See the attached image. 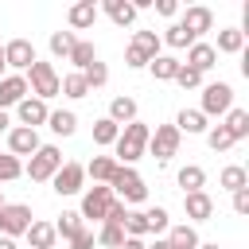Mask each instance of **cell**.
<instances>
[{
  "instance_id": "7",
  "label": "cell",
  "mask_w": 249,
  "mask_h": 249,
  "mask_svg": "<svg viewBox=\"0 0 249 249\" xmlns=\"http://www.w3.org/2000/svg\"><path fill=\"white\" fill-rule=\"evenodd\" d=\"M27 226H31V206H23V202H4L0 206V233L4 237L27 233Z\"/></svg>"
},
{
  "instance_id": "26",
  "label": "cell",
  "mask_w": 249,
  "mask_h": 249,
  "mask_svg": "<svg viewBox=\"0 0 249 249\" xmlns=\"http://www.w3.org/2000/svg\"><path fill=\"white\" fill-rule=\"evenodd\" d=\"M175 128H179V136H183V132H206V117H202L198 109H179Z\"/></svg>"
},
{
  "instance_id": "53",
  "label": "cell",
  "mask_w": 249,
  "mask_h": 249,
  "mask_svg": "<svg viewBox=\"0 0 249 249\" xmlns=\"http://www.w3.org/2000/svg\"><path fill=\"white\" fill-rule=\"evenodd\" d=\"M0 206H4V195H0Z\"/></svg>"
},
{
  "instance_id": "20",
  "label": "cell",
  "mask_w": 249,
  "mask_h": 249,
  "mask_svg": "<svg viewBox=\"0 0 249 249\" xmlns=\"http://www.w3.org/2000/svg\"><path fill=\"white\" fill-rule=\"evenodd\" d=\"M117 167H121V163H117L113 156H93L89 167H86V175H93V183H105V187H109V179L117 175Z\"/></svg>"
},
{
  "instance_id": "35",
  "label": "cell",
  "mask_w": 249,
  "mask_h": 249,
  "mask_svg": "<svg viewBox=\"0 0 249 249\" xmlns=\"http://www.w3.org/2000/svg\"><path fill=\"white\" fill-rule=\"evenodd\" d=\"M78 74L86 78V86H89V89H97V86H105V82H109L105 62H89V66H86V70H78Z\"/></svg>"
},
{
  "instance_id": "38",
  "label": "cell",
  "mask_w": 249,
  "mask_h": 249,
  "mask_svg": "<svg viewBox=\"0 0 249 249\" xmlns=\"http://www.w3.org/2000/svg\"><path fill=\"white\" fill-rule=\"evenodd\" d=\"M23 175V163L12 156V152H4L0 156V183H12V179H19Z\"/></svg>"
},
{
  "instance_id": "12",
  "label": "cell",
  "mask_w": 249,
  "mask_h": 249,
  "mask_svg": "<svg viewBox=\"0 0 249 249\" xmlns=\"http://www.w3.org/2000/svg\"><path fill=\"white\" fill-rule=\"evenodd\" d=\"M8 152L19 160V156H35L39 152V132L35 128H8Z\"/></svg>"
},
{
  "instance_id": "8",
  "label": "cell",
  "mask_w": 249,
  "mask_h": 249,
  "mask_svg": "<svg viewBox=\"0 0 249 249\" xmlns=\"http://www.w3.org/2000/svg\"><path fill=\"white\" fill-rule=\"evenodd\" d=\"M148 148H152V156H156L160 163H167V160L179 152V128H175V124H156V132L148 136Z\"/></svg>"
},
{
  "instance_id": "45",
  "label": "cell",
  "mask_w": 249,
  "mask_h": 249,
  "mask_svg": "<svg viewBox=\"0 0 249 249\" xmlns=\"http://www.w3.org/2000/svg\"><path fill=\"white\" fill-rule=\"evenodd\" d=\"M233 210L237 214H249V191H233Z\"/></svg>"
},
{
  "instance_id": "50",
  "label": "cell",
  "mask_w": 249,
  "mask_h": 249,
  "mask_svg": "<svg viewBox=\"0 0 249 249\" xmlns=\"http://www.w3.org/2000/svg\"><path fill=\"white\" fill-rule=\"evenodd\" d=\"M0 249H16V241L12 237H0Z\"/></svg>"
},
{
  "instance_id": "19",
  "label": "cell",
  "mask_w": 249,
  "mask_h": 249,
  "mask_svg": "<svg viewBox=\"0 0 249 249\" xmlns=\"http://www.w3.org/2000/svg\"><path fill=\"white\" fill-rule=\"evenodd\" d=\"M109 121H113L117 128L132 124V121H136V101H132V97H113V105H109Z\"/></svg>"
},
{
  "instance_id": "34",
  "label": "cell",
  "mask_w": 249,
  "mask_h": 249,
  "mask_svg": "<svg viewBox=\"0 0 249 249\" xmlns=\"http://www.w3.org/2000/svg\"><path fill=\"white\" fill-rule=\"evenodd\" d=\"M74 43H78V35H74V31H54V35H51V51H54V54H62V58H70Z\"/></svg>"
},
{
  "instance_id": "43",
  "label": "cell",
  "mask_w": 249,
  "mask_h": 249,
  "mask_svg": "<svg viewBox=\"0 0 249 249\" xmlns=\"http://www.w3.org/2000/svg\"><path fill=\"white\" fill-rule=\"evenodd\" d=\"M163 39H167L171 47H191V43H195V39H191V35H187L179 23H175V27H167V35H163Z\"/></svg>"
},
{
  "instance_id": "17",
  "label": "cell",
  "mask_w": 249,
  "mask_h": 249,
  "mask_svg": "<svg viewBox=\"0 0 249 249\" xmlns=\"http://www.w3.org/2000/svg\"><path fill=\"white\" fill-rule=\"evenodd\" d=\"M47 117H51L47 101H39V97H23V101H19V121H23V128H35V124H43Z\"/></svg>"
},
{
  "instance_id": "13",
  "label": "cell",
  "mask_w": 249,
  "mask_h": 249,
  "mask_svg": "<svg viewBox=\"0 0 249 249\" xmlns=\"http://www.w3.org/2000/svg\"><path fill=\"white\" fill-rule=\"evenodd\" d=\"M210 23H214V12H210V8H202V4H195V8H187V12H183V23H179V27H183L191 39H198L202 31H210Z\"/></svg>"
},
{
  "instance_id": "25",
  "label": "cell",
  "mask_w": 249,
  "mask_h": 249,
  "mask_svg": "<svg viewBox=\"0 0 249 249\" xmlns=\"http://www.w3.org/2000/svg\"><path fill=\"white\" fill-rule=\"evenodd\" d=\"M152 78L156 82H175V70H179V58H171V54H156L152 62Z\"/></svg>"
},
{
  "instance_id": "24",
  "label": "cell",
  "mask_w": 249,
  "mask_h": 249,
  "mask_svg": "<svg viewBox=\"0 0 249 249\" xmlns=\"http://www.w3.org/2000/svg\"><path fill=\"white\" fill-rule=\"evenodd\" d=\"M27 237H31V249H51L58 233H54L51 222H31V226H27Z\"/></svg>"
},
{
  "instance_id": "46",
  "label": "cell",
  "mask_w": 249,
  "mask_h": 249,
  "mask_svg": "<svg viewBox=\"0 0 249 249\" xmlns=\"http://www.w3.org/2000/svg\"><path fill=\"white\" fill-rule=\"evenodd\" d=\"M156 12H160V16H175V0H160Z\"/></svg>"
},
{
  "instance_id": "6",
  "label": "cell",
  "mask_w": 249,
  "mask_h": 249,
  "mask_svg": "<svg viewBox=\"0 0 249 249\" xmlns=\"http://www.w3.org/2000/svg\"><path fill=\"white\" fill-rule=\"evenodd\" d=\"M113 202H117V195L101 183V187H89V191H86V198H82V210H78V214H82V218H93V222H105V214H109V206H113Z\"/></svg>"
},
{
  "instance_id": "11",
  "label": "cell",
  "mask_w": 249,
  "mask_h": 249,
  "mask_svg": "<svg viewBox=\"0 0 249 249\" xmlns=\"http://www.w3.org/2000/svg\"><path fill=\"white\" fill-rule=\"evenodd\" d=\"M31 62H35V47H31V39H12V43H4V66L31 70Z\"/></svg>"
},
{
  "instance_id": "9",
  "label": "cell",
  "mask_w": 249,
  "mask_h": 249,
  "mask_svg": "<svg viewBox=\"0 0 249 249\" xmlns=\"http://www.w3.org/2000/svg\"><path fill=\"white\" fill-rule=\"evenodd\" d=\"M230 105H233V86L230 82H210L206 89H202V117L206 113H230Z\"/></svg>"
},
{
  "instance_id": "44",
  "label": "cell",
  "mask_w": 249,
  "mask_h": 249,
  "mask_svg": "<svg viewBox=\"0 0 249 249\" xmlns=\"http://www.w3.org/2000/svg\"><path fill=\"white\" fill-rule=\"evenodd\" d=\"M93 241H97V237H93L89 230H82V233L70 237V249H93Z\"/></svg>"
},
{
  "instance_id": "10",
  "label": "cell",
  "mask_w": 249,
  "mask_h": 249,
  "mask_svg": "<svg viewBox=\"0 0 249 249\" xmlns=\"http://www.w3.org/2000/svg\"><path fill=\"white\" fill-rule=\"evenodd\" d=\"M51 179H54V191H58V195H78V191H82V179H86V167L74 163V160H66Z\"/></svg>"
},
{
  "instance_id": "40",
  "label": "cell",
  "mask_w": 249,
  "mask_h": 249,
  "mask_svg": "<svg viewBox=\"0 0 249 249\" xmlns=\"http://www.w3.org/2000/svg\"><path fill=\"white\" fill-rule=\"evenodd\" d=\"M206 140H210V148H214V152H226V148H233V136H230L222 124H214V128L206 132Z\"/></svg>"
},
{
  "instance_id": "31",
  "label": "cell",
  "mask_w": 249,
  "mask_h": 249,
  "mask_svg": "<svg viewBox=\"0 0 249 249\" xmlns=\"http://www.w3.org/2000/svg\"><path fill=\"white\" fill-rule=\"evenodd\" d=\"M70 62H74L78 70H86L89 62H97V51H93V43L78 39V43H74V51H70Z\"/></svg>"
},
{
  "instance_id": "37",
  "label": "cell",
  "mask_w": 249,
  "mask_h": 249,
  "mask_svg": "<svg viewBox=\"0 0 249 249\" xmlns=\"http://www.w3.org/2000/svg\"><path fill=\"white\" fill-rule=\"evenodd\" d=\"M245 183H249L245 167H237V163H233V167H226V171H222V187H226V191H245Z\"/></svg>"
},
{
  "instance_id": "14",
  "label": "cell",
  "mask_w": 249,
  "mask_h": 249,
  "mask_svg": "<svg viewBox=\"0 0 249 249\" xmlns=\"http://www.w3.org/2000/svg\"><path fill=\"white\" fill-rule=\"evenodd\" d=\"M183 210H187V218L206 222V218L214 214V198H210L206 191H191V195H183Z\"/></svg>"
},
{
  "instance_id": "51",
  "label": "cell",
  "mask_w": 249,
  "mask_h": 249,
  "mask_svg": "<svg viewBox=\"0 0 249 249\" xmlns=\"http://www.w3.org/2000/svg\"><path fill=\"white\" fill-rule=\"evenodd\" d=\"M0 78H4V43H0Z\"/></svg>"
},
{
  "instance_id": "30",
  "label": "cell",
  "mask_w": 249,
  "mask_h": 249,
  "mask_svg": "<svg viewBox=\"0 0 249 249\" xmlns=\"http://www.w3.org/2000/svg\"><path fill=\"white\" fill-rule=\"evenodd\" d=\"M202 183H206V171H202V167L187 163V167L179 171V187H183V195H191V191H202Z\"/></svg>"
},
{
  "instance_id": "28",
  "label": "cell",
  "mask_w": 249,
  "mask_h": 249,
  "mask_svg": "<svg viewBox=\"0 0 249 249\" xmlns=\"http://www.w3.org/2000/svg\"><path fill=\"white\" fill-rule=\"evenodd\" d=\"M167 245H171V249H198L202 241H198L195 226H175V230L167 233Z\"/></svg>"
},
{
  "instance_id": "32",
  "label": "cell",
  "mask_w": 249,
  "mask_h": 249,
  "mask_svg": "<svg viewBox=\"0 0 249 249\" xmlns=\"http://www.w3.org/2000/svg\"><path fill=\"white\" fill-rule=\"evenodd\" d=\"M58 93H66V97H86V93H89V86H86V78L74 70V74H66V78L58 82Z\"/></svg>"
},
{
  "instance_id": "3",
  "label": "cell",
  "mask_w": 249,
  "mask_h": 249,
  "mask_svg": "<svg viewBox=\"0 0 249 249\" xmlns=\"http://www.w3.org/2000/svg\"><path fill=\"white\" fill-rule=\"evenodd\" d=\"M109 191L124 202H144L148 198V187H144L140 171H132V167H117V175L109 179Z\"/></svg>"
},
{
  "instance_id": "18",
  "label": "cell",
  "mask_w": 249,
  "mask_h": 249,
  "mask_svg": "<svg viewBox=\"0 0 249 249\" xmlns=\"http://www.w3.org/2000/svg\"><path fill=\"white\" fill-rule=\"evenodd\" d=\"M214 58H218V54H214V47H210V43H191V51H187V66H191V70H198V74H202V70H210V66H214Z\"/></svg>"
},
{
  "instance_id": "15",
  "label": "cell",
  "mask_w": 249,
  "mask_h": 249,
  "mask_svg": "<svg viewBox=\"0 0 249 249\" xmlns=\"http://www.w3.org/2000/svg\"><path fill=\"white\" fill-rule=\"evenodd\" d=\"M23 97H27V82H23L19 74H4V78H0V109L19 105Z\"/></svg>"
},
{
  "instance_id": "29",
  "label": "cell",
  "mask_w": 249,
  "mask_h": 249,
  "mask_svg": "<svg viewBox=\"0 0 249 249\" xmlns=\"http://www.w3.org/2000/svg\"><path fill=\"white\" fill-rule=\"evenodd\" d=\"M47 121H51V132H54V136H70V132L78 128V117H74L70 109H54Z\"/></svg>"
},
{
  "instance_id": "4",
  "label": "cell",
  "mask_w": 249,
  "mask_h": 249,
  "mask_svg": "<svg viewBox=\"0 0 249 249\" xmlns=\"http://www.w3.org/2000/svg\"><path fill=\"white\" fill-rule=\"evenodd\" d=\"M27 86H31V93L39 97V101H47V97H54L58 93V74H54V66L51 62H31V70H27V78H23Z\"/></svg>"
},
{
  "instance_id": "47",
  "label": "cell",
  "mask_w": 249,
  "mask_h": 249,
  "mask_svg": "<svg viewBox=\"0 0 249 249\" xmlns=\"http://www.w3.org/2000/svg\"><path fill=\"white\" fill-rule=\"evenodd\" d=\"M121 249H148V245H144L140 237H124V241H121Z\"/></svg>"
},
{
  "instance_id": "42",
  "label": "cell",
  "mask_w": 249,
  "mask_h": 249,
  "mask_svg": "<svg viewBox=\"0 0 249 249\" xmlns=\"http://www.w3.org/2000/svg\"><path fill=\"white\" fill-rule=\"evenodd\" d=\"M124 233H128V237H144V233H148L144 214H132V210H128V218H124Z\"/></svg>"
},
{
  "instance_id": "23",
  "label": "cell",
  "mask_w": 249,
  "mask_h": 249,
  "mask_svg": "<svg viewBox=\"0 0 249 249\" xmlns=\"http://www.w3.org/2000/svg\"><path fill=\"white\" fill-rule=\"evenodd\" d=\"M222 128L233 136V144H237V140H245V136H249V113H245V109H230Z\"/></svg>"
},
{
  "instance_id": "27",
  "label": "cell",
  "mask_w": 249,
  "mask_h": 249,
  "mask_svg": "<svg viewBox=\"0 0 249 249\" xmlns=\"http://www.w3.org/2000/svg\"><path fill=\"white\" fill-rule=\"evenodd\" d=\"M82 230H86V222H82V214H78V210H62V214H58V222H54V233H62L66 241H70L74 233H82Z\"/></svg>"
},
{
  "instance_id": "36",
  "label": "cell",
  "mask_w": 249,
  "mask_h": 249,
  "mask_svg": "<svg viewBox=\"0 0 249 249\" xmlns=\"http://www.w3.org/2000/svg\"><path fill=\"white\" fill-rule=\"evenodd\" d=\"M117 136H121V128H117V124H113V121H109V117H105V121H97V124H93V144H101V148H105V144H113V140H117Z\"/></svg>"
},
{
  "instance_id": "22",
  "label": "cell",
  "mask_w": 249,
  "mask_h": 249,
  "mask_svg": "<svg viewBox=\"0 0 249 249\" xmlns=\"http://www.w3.org/2000/svg\"><path fill=\"white\" fill-rule=\"evenodd\" d=\"M245 47V31L241 27H226V31H218V47H214V54L222 51V54H237Z\"/></svg>"
},
{
  "instance_id": "49",
  "label": "cell",
  "mask_w": 249,
  "mask_h": 249,
  "mask_svg": "<svg viewBox=\"0 0 249 249\" xmlns=\"http://www.w3.org/2000/svg\"><path fill=\"white\" fill-rule=\"evenodd\" d=\"M148 249H171V245H167V237H160V241H156V245H148Z\"/></svg>"
},
{
  "instance_id": "1",
  "label": "cell",
  "mask_w": 249,
  "mask_h": 249,
  "mask_svg": "<svg viewBox=\"0 0 249 249\" xmlns=\"http://www.w3.org/2000/svg\"><path fill=\"white\" fill-rule=\"evenodd\" d=\"M148 136H152V128L144 124V121H132V124H124L121 128V136L113 140V148H117V163L121 167H128V163H136L140 156H144V148H148Z\"/></svg>"
},
{
  "instance_id": "21",
  "label": "cell",
  "mask_w": 249,
  "mask_h": 249,
  "mask_svg": "<svg viewBox=\"0 0 249 249\" xmlns=\"http://www.w3.org/2000/svg\"><path fill=\"white\" fill-rule=\"evenodd\" d=\"M105 12H109V19L117 27H128L136 19V4H128V0H105Z\"/></svg>"
},
{
  "instance_id": "5",
  "label": "cell",
  "mask_w": 249,
  "mask_h": 249,
  "mask_svg": "<svg viewBox=\"0 0 249 249\" xmlns=\"http://www.w3.org/2000/svg\"><path fill=\"white\" fill-rule=\"evenodd\" d=\"M58 167H62V152H58L54 144H39V152H35L31 163H27V175H31V183H43V179H51Z\"/></svg>"
},
{
  "instance_id": "33",
  "label": "cell",
  "mask_w": 249,
  "mask_h": 249,
  "mask_svg": "<svg viewBox=\"0 0 249 249\" xmlns=\"http://www.w3.org/2000/svg\"><path fill=\"white\" fill-rule=\"evenodd\" d=\"M97 241H101V245H109V249H121V241H124V226H117V222H101Z\"/></svg>"
},
{
  "instance_id": "52",
  "label": "cell",
  "mask_w": 249,
  "mask_h": 249,
  "mask_svg": "<svg viewBox=\"0 0 249 249\" xmlns=\"http://www.w3.org/2000/svg\"><path fill=\"white\" fill-rule=\"evenodd\" d=\"M198 249H218V245H198Z\"/></svg>"
},
{
  "instance_id": "39",
  "label": "cell",
  "mask_w": 249,
  "mask_h": 249,
  "mask_svg": "<svg viewBox=\"0 0 249 249\" xmlns=\"http://www.w3.org/2000/svg\"><path fill=\"white\" fill-rule=\"evenodd\" d=\"M144 222H148V233H163L171 218H167V210H163V206H152V210H144Z\"/></svg>"
},
{
  "instance_id": "16",
  "label": "cell",
  "mask_w": 249,
  "mask_h": 249,
  "mask_svg": "<svg viewBox=\"0 0 249 249\" xmlns=\"http://www.w3.org/2000/svg\"><path fill=\"white\" fill-rule=\"evenodd\" d=\"M93 19H97V4H93V0H78V4H70V12H66V23H70L74 31L93 27Z\"/></svg>"
},
{
  "instance_id": "48",
  "label": "cell",
  "mask_w": 249,
  "mask_h": 249,
  "mask_svg": "<svg viewBox=\"0 0 249 249\" xmlns=\"http://www.w3.org/2000/svg\"><path fill=\"white\" fill-rule=\"evenodd\" d=\"M8 124H12L8 121V109H0V132H8Z\"/></svg>"
},
{
  "instance_id": "41",
  "label": "cell",
  "mask_w": 249,
  "mask_h": 249,
  "mask_svg": "<svg viewBox=\"0 0 249 249\" xmlns=\"http://www.w3.org/2000/svg\"><path fill=\"white\" fill-rule=\"evenodd\" d=\"M175 82H179L183 89H195V86L202 82V74H198V70H191L187 62H179V70H175Z\"/></svg>"
},
{
  "instance_id": "2",
  "label": "cell",
  "mask_w": 249,
  "mask_h": 249,
  "mask_svg": "<svg viewBox=\"0 0 249 249\" xmlns=\"http://www.w3.org/2000/svg\"><path fill=\"white\" fill-rule=\"evenodd\" d=\"M160 54V35L156 31H132L128 47H124V62L128 66H148Z\"/></svg>"
}]
</instances>
